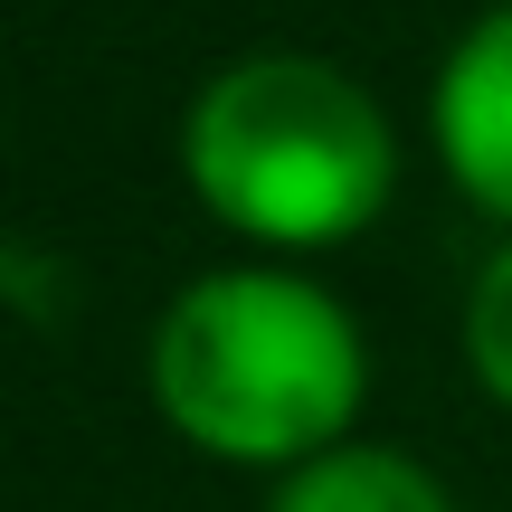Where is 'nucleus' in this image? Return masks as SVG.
<instances>
[{
    "label": "nucleus",
    "instance_id": "f257e3e1",
    "mask_svg": "<svg viewBox=\"0 0 512 512\" xmlns=\"http://www.w3.org/2000/svg\"><path fill=\"white\" fill-rule=\"evenodd\" d=\"M143 380L190 456L294 475L351 446L370 399V342L342 294L294 266H209L162 304Z\"/></svg>",
    "mask_w": 512,
    "mask_h": 512
},
{
    "label": "nucleus",
    "instance_id": "f03ea898",
    "mask_svg": "<svg viewBox=\"0 0 512 512\" xmlns=\"http://www.w3.org/2000/svg\"><path fill=\"white\" fill-rule=\"evenodd\" d=\"M181 181L266 256L351 247L399 190L389 105L323 48H247L181 105Z\"/></svg>",
    "mask_w": 512,
    "mask_h": 512
},
{
    "label": "nucleus",
    "instance_id": "7ed1b4c3",
    "mask_svg": "<svg viewBox=\"0 0 512 512\" xmlns=\"http://www.w3.org/2000/svg\"><path fill=\"white\" fill-rule=\"evenodd\" d=\"M427 143L446 181L512 228V0L475 10L427 76Z\"/></svg>",
    "mask_w": 512,
    "mask_h": 512
},
{
    "label": "nucleus",
    "instance_id": "20e7f679",
    "mask_svg": "<svg viewBox=\"0 0 512 512\" xmlns=\"http://www.w3.org/2000/svg\"><path fill=\"white\" fill-rule=\"evenodd\" d=\"M266 512H456V494L437 484V465H418L408 446H332V456L275 475Z\"/></svg>",
    "mask_w": 512,
    "mask_h": 512
},
{
    "label": "nucleus",
    "instance_id": "39448f33",
    "mask_svg": "<svg viewBox=\"0 0 512 512\" xmlns=\"http://www.w3.org/2000/svg\"><path fill=\"white\" fill-rule=\"evenodd\" d=\"M456 342H465V370L475 389L512 418V228L484 247L475 285H465V313H456Z\"/></svg>",
    "mask_w": 512,
    "mask_h": 512
}]
</instances>
